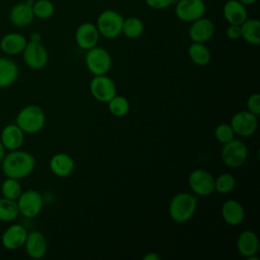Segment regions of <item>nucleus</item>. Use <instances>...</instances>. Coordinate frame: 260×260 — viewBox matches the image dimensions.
Segmentation results:
<instances>
[{"label":"nucleus","mask_w":260,"mask_h":260,"mask_svg":"<svg viewBox=\"0 0 260 260\" xmlns=\"http://www.w3.org/2000/svg\"><path fill=\"white\" fill-rule=\"evenodd\" d=\"M124 17L123 15L113 9H106L102 11L95 22V26L100 36L106 39H116L122 34Z\"/></svg>","instance_id":"4"},{"label":"nucleus","mask_w":260,"mask_h":260,"mask_svg":"<svg viewBox=\"0 0 260 260\" xmlns=\"http://www.w3.org/2000/svg\"><path fill=\"white\" fill-rule=\"evenodd\" d=\"M196 208L197 198L195 195L180 192L172 198L169 205V214L175 222L184 223L194 215Z\"/></svg>","instance_id":"2"},{"label":"nucleus","mask_w":260,"mask_h":260,"mask_svg":"<svg viewBox=\"0 0 260 260\" xmlns=\"http://www.w3.org/2000/svg\"><path fill=\"white\" fill-rule=\"evenodd\" d=\"M242 4H244L245 6H249V5H252L254 4L257 0H239Z\"/></svg>","instance_id":"40"},{"label":"nucleus","mask_w":260,"mask_h":260,"mask_svg":"<svg viewBox=\"0 0 260 260\" xmlns=\"http://www.w3.org/2000/svg\"><path fill=\"white\" fill-rule=\"evenodd\" d=\"M175 5V14L183 22H192L202 16L206 11L204 0H177Z\"/></svg>","instance_id":"7"},{"label":"nucleus","mask_w":260,"mask_h":260,"mask_svg":"<svg viewBox=\"0 0 260 260\" xmlns=\"http://www.w3.org/2000/svg\"><path fill=\"white\" fill-rule=\"evenodd\" d=\"M89 91L94 100L108 103L117 94V87L114 80L106 74L93 75L89 83Z\"/></svg>","instance_id":"10"},{"label":"nucleus","mask_w":260,"mask_h":260,"mask_svg":"<svg viewBox=\"0 0 260 260\" xmlns=\"http://www.w3.org/2000/svg\"><path fill=\"white\" fill-rule=\"evenodd\" d=\"M191 190L198 196L206 197L214 192V178L206 170L195 169L188 178Z\"/></svg>","instance_id":"11"},{"label":"nucleus","mask_w":260,"mask_h":260,"mask_svg":"<svg viewBox=\"0 0 260 260\" xmlns=\"http://www.w3.org/2000/svg\"><path fill=\"white\" fill-rule=\"evenodd\" d=\"M51 172L57 177H68L70 176L75 168L74 159L65 152H58L54 154L49 162Z\"/></svg>","instance_id":"20"},{"label":"nucleus","mask_w":260,"mask_h":260,"mask_svg":"<svg viewBox=\"0 0 260 260\" xmlns=\"http://www.w3.org/2000/svg\"><path fill=\"white\" fill-rule=\"evenodd\" d=\"M108 108L112 115L116 117H124L129 113L130 104L125 96L116 94L108 102Z\"/></svg>","instance_id":"30"},{"label":"nucleus","mask_w":260,"mask_h":260,"mask_svg":"<svg viewBox=\"0 0 260 260\" xmlns=\"http://www.w3.org/2000/svg\"><path fill=\"white\" fill-rule=\"evenodd\" d=\"M160 256L154 252H149L143 256V260H159Z\"/></svg>","instance_id":"37"},{"label":"nucleus","mask_w":260,"mask_h":260,"mask_svg":"<svg viewBox=\"0 0 260 260\" xmlns=\"http://www.w3.org/2000/svg\"><path fill=\"white\" fill-rule=\"evenodd\" d=\"M220 155L226 167L232 169L239 168L247 160L248 147L242 140L234 138L223 144Z\"/></svg>","instance_id":"5"},{"label":"nucleus","mask_w":260,"mask_h":260,"mask_svg":"<svg viewBox=\"0 0 260 260\" xmlns=\"http://www.w3.org/2000/svg\"><path fill=\"white\" fill-rule=\"evenodd\" d=\"M41 41H42V37L40 32L35 31L29 36V42H41Z\"/></svg>","instance_id":"38"},{"label":"nucleus","mask_w":260,"mask_h":260,"mask_svg":"<svg viewBox=\"0 0 260 260\" xmlns=\"http://www.w3.org/2000/svg\"><path fill=\"white\" fill-rule=\"evenodd\" d=\"M19 215L16 200L1 197L0 198V221L12 222Z\"/></svg>","instance_id":"27"},{"label":"nucleus","mask_w":260,"mask_h":260,"mask_svg":"<svg viewBox=\"0 0 260 260\" xmlns=\"http://www.w3.org/2000/svg\"><path fill=\"white\" fill-rule=\"evenodd\" d=\"M144 30L143 21L136 17L130 16L124 18L123 25H122V34L128 39H136L139 38Z\"/></svg>","instance_id":"28"},{"label":"nucleus","mask_w":260,"mask_h":260,"mask_svg":"<svg viewBox=\"0 0 260 260\" xmlns=\"http://www.w3.org/2000/svg\"><path fill=\"white\" fill-rule=\"evenodd\" d=\"M100 32L95 24L91 22H82L75 30L74 39L76 45L82 50H89L95 47L100 40Z\"/></svg>","instance_id":"13"},{"label":"nucleus","mask_w":260,"mask_h":260,"mask_svg":"<svg viewBox=\"0 0 260 260\" xmlns=\"http://www.w3.org/2000/svg\"><path fill=\"white\" fill-rule=\"evenodd\" d=\"M0 167L6 178L21 180L34 172L36 159L30 152L19 148L6 153Z\"/></svg>","instance_id":"1"},{"label":"nucleus","mask_w":260,"mask_h":260,"mask_svg":"<svg viewBox=\"0 0 260 260\" xmlns=\"http://www.w3.org/2000/svg\"><path fill=\"white\" fill-rule=\"evenodd\" d=\"M221 215L223 220L230 225H239L245 218V210L243 205L235 200L229 199L221 206Z\"/></svg>","instance_id":"23"},{"label":"nucleus","mask_w":260,"mask_h":260,"mask_svg":"<svg viewBox=\"0 0 260 260\" xmlns=\"http://www.w3.org/2000/svg\"><path fill=\"white\" fill-rule=\"evenodd\" d=\"M1 196H2V195H1V190H0V198H1Z\"/></svg>","instance_id":"41"},{"label":"nucleus","mask_w":260,"mask_h":260,"mask_svg":"<svg viewBox=\"0 0 260 260\" xmlns=\"http://www.w3.org/2000/svg\"><path fill=\"white\" fill-rule=\"evenodd\" d=\"M222 15L229 24L241 25L247 18L248 12L239 0H228L222 7Z\"/></svg>","instance_id":"19"},{"label":"nucleus","mask_w":260,"mask_h":260,"mask_svg":"<svg viewBox=\"0 0 260 260\" xmlns=\"http://www.w3.org/2000/svg\"><path fill=\"white\" fill-rule=\"evenodd\" d=\"M214 136L219 143H226L235 138V132L230 124L221 123L216 126L214 130Z\"/></svg>","instance_id":"33"},{"label":"nucleus","mask_w":260,"mask_h":260,"mask_svg":"<svg viewBox=\"0 0 260 260\" xmlns=\"http://www.w3.org/2000/svg\"><path fill=\"white\" fill-rule=\"evenodd\" d=\"M1 195L4 198L17 200V198L22 193V187L19 182V180L12 179V178H6L0 187Z\"/></svg>","instance_id":"29"},{"label":"nucleus","mask_w":260,"mask_h":260,"mask_svg":"<svg viewBox=\"0 0 260 260\" xmlns=\"http://www.w3.org/2000/svg\"><path fill=\"white\" fill-rule=\"evenodd\" d=\"M240 26L241 38L254 46L260 44V21L257 18H247Z\"/></svg>","instance_id":"25"},{"label":"nucleus","mask_w":260,"mask_h":260,"mask_svg":"<svg viewBox=\"0 0 260 260\" xmlns=\"http://www.w3.org/2000/svg\"><path fill=\"white\" fill-rule=\"evenodd\" d=\"M247 110L252 114L259 116L260 114V94L253 93L247 100Z\"/></svg>","instance_id":"34"},{"label":"nucleus","mask_w":260,"mask_h":260,"mask_svg":"<svg viewBox=\"0 0 260 260\" xmlns=\"http://www.w3.org/2000/svg\"><path fill=\"white\" fill-rule=\"evenodd\" d=\"M27 233L28 232L23 225L12 223L4 230L1 236V244L7 250H17L23 247Z\"/></svg>","instance_id":"14"},{"label":"nucleus","mask_w":260,"mask_h":260,"mask_svg":"<svg viewBox=\"0 0 260 260\" xmlns=\"http://www.w3.org/2000/svg\"><path fill=\"white\" fill-rule=\"evenodd\" d=\"M236 179L232 174L223 173L214 179V191L220 194H228L234 190Z\"/></svg>","instance_id":"32"},{"label":"nucleus","mask_w":260,"mask_h":260,"mask_svg":"<svg viewBox=\"0 0 260 260\" xmlns=\"http://www.w3.org/2000/svg\"><path fill=\"white\" fill-rule=\"evenodd\" d=\"M23 247L28 257L32 259H42L47 253L46 237L40 231H31L27 233Z\"/></svg>","instance_id":"16"},{"label":"nucleus","mask_w":260,"mask_h":260,"mask_svg":"<svg viewBox=\"0 0 260 260\" xmlns=\"http://www.w3.org/2000/svg\"><path fill=\"white\" fill-rule=\"evenodd\" d=\"M27 39L18 32H8L0 40V49L7 56L19 55L23 52Z\"/></svg>","instance_id":"18"},{"label":"nucleus","mask_w":260,"mask_h":260,"mask_svg":"<svg viewBox=\"0 0 260 260\" xmlns=\"http://www.w3.org/2000/svg\"><path fill=\"white\" fill-rule=\"evenodd\" d=\"M31 8L35 17L39 19H49L55 12L54 3L51 0H35Z\"/></svg>","instance_id":"31"},{"label":"nucleus","mask_w":260,"mask_h":260,"mask_svg":"<svg viewBox=\"0 0 260 260\" xmlns=\"http://www.w3.org/2000/svg\"><path fill=\"white\" fill-rule=\"evenodd\" d=\"M177 0H144L145 4L155 10L167 9L170 6L174 5Z\"/></svg>","instance_id":"35"},{"label":"nucleus","mask_w":260,"mask_h":260,"mask_svg":"<svg viewBox=\"0 0 260 260\" xmlns=\"http://www.w3.org/2000/svg\"><path fill=\"white\" fill-rule=\"evenodd\" d=\"M35 15L31 5L27 2H19L12 6L9 12V19L16 27H24L34 21Z\"/></svg>","instance_id":"21"},{"label":"nucleus","mask_w":260,"mask_h":260,"mask_svg":"<svg viewBox=\"0 0 260 260\" xmlns=\"http://www.w3.org/2000/svg\"><path fill=\"white\" fill-rule=\"evenodd\" d=\"M236 245L239 253L243 257L248 258L257 254L259 249V239L254 232L246 230L239 234Z\"/></svg>","instance_id":"22"},{"label":"nucleus","mask_w":260,"mask_h":260,"mask_svg":"<svg viewBox=\"0 0 260 260\" xmlns=\"http://www.w3.org/2000/svg\"><path fill=\"white\" fill-rule=\"evenodd\" d=\"M19 214L26 218H35L42 211L44 200L43 196L37 190L22 191L16 200Z\"/></svg>","instance_id":"8"},{"label":"nucleus","mask_w":260,"mask_h":260,"mask_svg":"<svg viewBox=\"0 0 260 260\" xmlns=\"http://www.w3.org/2000/svg\"><path fill=\"white\" fill-rule=\"evenodd\" d=\"M256 115L247 111L237 112L231 119L230 125L232 126L235 135L240 137L252 136L258 128V120Z\"/></svg>","instance_id":"12"},{"label":"nucleus","mask_w":260,"mask_h":260,"mask_svg":"<svg viewBox=\"0 0 260 260\" xmlns=\"http://www.w3.org/2000/svg\"><path fill=\"white\" fill-rule=\"evenodd\" d=\"M18 65L11 59L0 57V88L12 85L18 78Z\"/></svg>","instance_id":"24"},{"label":"nucleus","mask_w":260,"mask_h":260,"mask_svg":"<svg viewBox=\"0 0 260 260\" xmlns=\"http://www.w3.org/2000/svg\"><path fill=\"white\" fill-rule=\"evenodd\" d=\"M225 35L230 40H238L241 38V26L237 24H230L226 27Z\"/></svg>","instance_id":"36"},{"label":"nucleus","mask_w":260,"mask_h":260,"mask_svg":"<svg viewBox=\"0 0 260 260\" xmlns=\"http://www.w3.org/2000/svg\"><path fill=\"white\" fill-rule=\"evenodd\" d=\"M214 29L213 22L209 18L202 16L191 22L188 35L193 43L205 44L213 37Z\"/></svg>","instance_id":"15"},{"label":"nucleus","mask_w":260,"mask_h":260,"mask_svg":"<svg viewBox=\"0 0 260 260\" xmlns=\"http://www.w3.org/2000/svg\"><path fill=\"white\" fill-rule=\"evenodd\" d=\"M21 54L25 65L34 70L43 69L49 61L48 51L41 42L28 41Z\"/></svg>","instance_id":"9"},{"label":"nucleus","mask_w":260,"mask_h":260,"mask_svg":"<svg viewBox=\"0 0 260 260\" xmlns=\"http://www.w3.org/2000/svg\"><path fill=\"white\" fill-rule=\"evenodd\" d=\"M46 123V115L43 109L37 105L23 107L16 115L15 124L25 133L35 134L40 132Z\"/></svg>","instance_id":"3"},{"label":"nucleus","mask_w":260,"mask_h":260,"mask_svg":"<svg viewBox=\"0 0 260 260\" xmlns=\"http://www.w3.org/2000/svg\"><path fill=\"white\" fill-rule=\"evenodd\" d=\"M85 65L93 75H104L111 69L112 57L105 48L96 45L86 51Z\"/></svg>","instance_id":"6"},{"label":"nucleus","mask_w":260,"mask_h":260,"mask_svg":"<svg viewBox=\"0 0 260 260\" xmlns=\"http://www.w3.org/2000/svg\"><path fill=\"white\" fill-rule=\"evenodd\" d=\"M5 154H6V149H5V147L3 146L2 142L0 141V166H1V162H2V160H3L4 156H5Z\"/></svg>","instance_id":"39"},{"label":"nucleus","mask_w":260,"mask_h":260,"mask_svg":"<svg viewBox=\"0 0 260 260\" xmlns=\"http://www.w3.org/2000/svg\"><path fill=\"white\" fill-rule=\"evenodd\" d=\"M188 54L191 61L198 66H205L210 62L211 54L203 43H193L189 46Z\"/></svg>","instance_id":"26"},{"label":"nucleus","mask_w":260,"mask_h":260,"mask_svg":"<svg viewBox=\"0 0 260 260\" xmlns=\"http://www.w3.org/2000/svg\"><path fill=\"white\" fill-rule=\"evenodd\" d=\"M24 132L15 124H7L0 133V141L6 150L19 149L24 142Z\"/></svg>","instance_id":"17"}]
</instances>
